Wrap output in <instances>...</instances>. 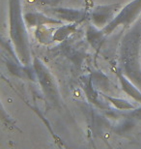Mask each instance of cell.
I'll list each match as a JSON object with an SVG mask.
<instances>
[{
  "instance_id": "3",
  "label": "cell",
  "mask_w": 141,
  "mask_h": 149,
  "mask_svg": "<svg viewBox=\"0 0 141 149\" xmlns=\"http://www.w3.org/2000/svg\"><path fill=\"white\" fill-rule=\"evenodd\" d=\"M141 14V0H131L130 3L126 4L121 8L113 19L107 24L106 27L101 29L103 36H109L112 32L118 28L119 26H123L124 28H128L137 19Z\"/></svg>"
},
{
  "instance_id": "4",
  "label": "cell",
  "mask_w": 141,
  "mask_h": 149,
  "mask_svg": "<svg viewBox=\"0 0 141 149\" xmlns=\"http://www.w3.org/2000/svg\"><path fill=\"white\" fill-rule=\"evenodd\" d=\"M33 67H34L35 74H37L42 90L47 100L51 103H57L59 99V92L52 74L37 57H34L33 59Z\"/></svg>"
},
{
  "instance_id": "11",
  "label": "cell",
  "mask_w": 141,
  "mask_h": 149,
  "mask_svg": "<svg viewBox=\"0 0 141 149\" xmlns=\"http://www.w3.org/2000/svg\"><path fill=\"white\" fill-rule=\"evenodd\" d=\"M104 39V36L101 30H97L96 26H88L87 28V40L96 49L101 45V41Z\"/></svg>"
},
{
  "instance_id": "5",
  "label": "cell",
  "mask_w": 141,
  "mask_h": 149,
  "mask_svg": "<svg viewBox=\"0 0 141 149\" xmlns=\"http://www.w3.org/2000/svg\"><path fill=\"white\" fill-rule=\"evenodd\" d=\"M121 4H109L98 6L92 13L91 20L93 25L98 29H103L116 16L115 13L121 10Z\"/></svg>"
},
{
  "instance_id": "9",
  "label": "cell",
  "mask_w": 141,
  "mask_h": 149,
  "mask_svg": "<svg viewBox=\"0 0 141 149\" xmlns=\"http://www.w3.org/2000/svg\"><path fill=\"white\" fill-rule=\"evenodd\" d=\"M78 26V22H69L67 24H62L60 27L55 29L54 35H53V41L62 42L68 39L72 34L74 33Z\"/></svg>"
},
{
  "instance_id": "12",
  "label": "cell",
  "mask_w": 141,
  "mask_h": 149,
  "mask_svg": "<svg viewBox=\"0 0 141 149\" xmlns=\"http://www.w3.org/2000/svg\"><path fill=\"white\" fill-rule=\"evenodd\" d=\"M103 96L106 98L107 101H109L110 104H111L114 108L119 109V111H130V109H135V107L127 100L121 99V98H114V97L108 96V95H106V94H103Z\"/></svg>"
},
{
  "instance_id": "1",
  "label": "cell",
  "mask_w": 141,
  "mask_h": 149,
  "mask_svg": "<svg viewBox=\"0 0 141 149\" xmlns=\"http://www.w3.org/2000/svg\"><path fill=\"white\" fill-rule=\"evenodd\" d=\"M141 43V23L133 26L121 42L120 64L121 70L131 81L141 87V65L139 47Z\"/></svg>"
},
{
  "instance_id": "13",
  "label": "cell",
  "mask_w": 141,
  "mask_h": 149,
  "mask_svg": "<svg viewBox=\"0 0 141 149\" xmlns=\"http://www.w3.org/2000/svg\"><path fill=\"white\" fill-rule=\"evenodd\" d=\"M83 89H84V92L86 93V96H87V98H88V100L90 101V102L95 104V105H97L99 107H101L100 104L98 103L99 95H98L97 92H96L95 89L93 88L92 79H89L88 80H86V81L84 82V84H83Z\"/></svg>"
},
{
  "instance_id": "10",
  "label": "cell",
  "mask_w": 141,
  "mask_h": 149,
  "mask_svg": "<svg viewBox=\"0 0 141 149\" xmlns=\"http://www.w3.org/2000/svg\"><path fill=\"white\" fill-rule=\"evenodd\" d=\"M56 28H49L47 25H39L35 30V38L39 43L43 45H50L53 43V35Z\"/></svg>"
},
{
  "instance_id": "2",
  "label": "cell",
  "mask_w": 141,
  "mask_h": 149,
  "mask_svg": "<svg viewBox=\"0 0 141 149\" xmlns=\"http://www.w3.org/2000/svg\"><path fill=\"white\" fill-rule=\"evenodd\" d=\"M10 8V38L17 57L23 65H28L31 60L30 44L26 31L24 15H22L20 0H9Z\"/></svg>"
},
{
  "instance_id": "7",
  "label": "cell",
  "mask_w": 141,
  "mask_h": 149,
  "mask_svg": "<svg viewBox=\"0 0 141 149\" xmlns=\"http://www.w3.org/2000/svg\"><path fill=\"white\" fill-rule=\"evenodd\" d=\"M115 73L120 81V85H121L122 90L124 91L128 96L133 98L135 102L141 104V91L136 87L135 83L131 81L120 69H116Z\"/></svg>"
},
{
  "instance_id": "8",
  "label": "cell",
  "mask_w": 141,
  "mask_h": 149,
  "mask_svg": "<svg viewBox=\"0 0 141 149\" xmlns=\"http://www.w3.org/2000/svg\"><path fill=\"white\" fill-rule=\"evenodd\" d=\"M54 13L58 19L67 20L68 22H80L84 19L85 13L83 11L76 10V9H65V8H56L53 9Z\"/></svg>"
},
{
  "instance_id": "6",
  "label": "cell",
  "mask_w": 141,
  "mask_h": 149,
  "mask_svg": "<svg viewBox=\"0 0 141 149\" xmlns=\"http://www.w3.org/2000/svg\"><path fill=\"white\" fill-rule=\"evenodd\" d=\"M24 19L26 24L31 26L39 25H62L64 24L63 20L59 19H52V17H47L46 15L38 13V12H28L24 14Z\"/></svg>"
}]
</instances>
